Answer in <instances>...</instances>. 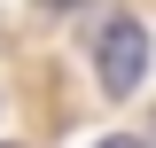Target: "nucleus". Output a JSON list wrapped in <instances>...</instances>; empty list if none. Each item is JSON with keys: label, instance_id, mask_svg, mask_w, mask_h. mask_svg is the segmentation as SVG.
Listing matches in <instances>:
<instances>
[{"label": "nucleus", "instance_id": "f257e3e1", "mask_svg": "<svg viewBox=\"0 0 156 148\" xmlns=\"http://www.w3.org/2000/svg\"><path fill=\"white\" fill-rule=\"evenodd\" d=\"M94 70H101V93L125 101V93L140 86V70H148V31H140L133 16H109L101 39H94Z\"/></svg>", "mask_w": 156, "mask_h": 148}, {"label": "nucleus", "instance_id": "20e7f679", "mask_svg": "<svg viewBox=\"0 0 156 148\" xmlns=\"http://www.w3.org/2000/svg\"><path fill=\"white\" fill-rule=\"evenodd\" d=\"M148 132H156V109H148Z\"/></svg>", "mask_w": 156, "mask_h": 148}, {"label": "nucleus", "instance_id": "f03ea898", "mask_svg": "<svg viewBox=\"0 0 156 148\" xmlns=\"http://www.w3.org/2000/svg\"><path fill=\"white\" fill-rule=\"evenodd\" d=\"M101 148H148V140H133V132H109V140H101Z\"/></svg>", "mask_w": 156, "mask_h": 148}, {"label": "nucleus", "instance_id": "7ed1b4c3", "mask_svg": "<svg viewBox=\"0 0 156 148\" xmlns=\"http://www.w3.org/2000/svg\"><path fill=\"white\" fill-rule=\"evenodd\" d=\"M39 8H78V0H39Z\"/></svg>", "mask_w": 156, "mask_h": 148}]
</instances>
